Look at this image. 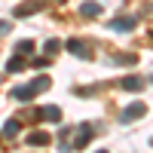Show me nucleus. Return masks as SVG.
Returning <instances> with one entry per match:
<instances>
[{
    "instance_id": "obj_1",
    "label": "nucleus",
    "mask_w": 153,
    "mask_h": 153,
    "mask_svg": "<svg viewBox=\"0 0 153 153\" xmlns=\"http://www.w3.org/2000/svg\"><path fill=\"white\" fill-rule=\"evenodd\" d=\"M71 138H74V150H83V147H89V141H92V126L89 123H83V126H76V129H71Z\"/></svg>"
},
{
    "instance_id": "obj_2",
    "label": "nucleus",
    "mask_w": 153,
    "mask_h": 153,
    "mask_svg": "<svg viewBox=\"0 0 153 153\" xmlns=\"http://www.w3.org/2000/svg\"><path fill=\"white\" fill-rule=\"evenodd\" d=\"M68 52H71V55H76V58H83V61H89V58L95 55V49L89 46L86 40H68Z\"/></svg>"
},
{
    "instance_id": "obj_3",
    "label": "nucleus",
    "mask_w": 153,
    "mask_h": 153,
    "mask_svg": "<svg viewBox=\"0 0 153 153\" xmlns=\"http://www.w3.org/2000/svg\"><path fill=\"white\" fill-rule=\"evenodd\" d=\"M43 6H46V0H25V3L16 6L12 16H16V19H28V16H34V12H40Z\"/></svg>"
},
{
    "instance_id": "obj_4",
    "label": "nucleus",
    "mask_w": 153,
    "mask_h": 153,
    "mask_svg": "<svg viewBox=\"0 0 153 153\" xmlns=\"http://www.w3.org/2000/svg\"><path fill=\"white\" fill-rule=\"evenodd\" d=\"M147 113V104H141V101H135V104H129L123 113H120V123H135V120H141Z\"/></svg>"
},
{
    "instance_id": "obj_5",
    "label": "nucleus",
    "mask_w": 153,
    "mask_h": 153,
    "mask_svg": "<svg viewBox=\"0 0 153 153\" xmlns=\"http://www.w3.org/2000/svg\"><path fill=\"white\" fill-rule=\"evenodd\" d=\"M34 117H37V120H46V123H61V110H58L55 104H49V107H40Z\"/></svg>"
},
{
    "instance_id": "obj_6",
    "label": "nucleus",
    "mask_w": 153,
    "mask_h": 153,
    "mask_svg": "<svg viewBox=\"0 0 153 153\" xmlns=\"http://www.w3.org/2000/svg\"><path fill=\"white\" fill-rule=\"evenodd\" d=\"M80 16H83V19L101 16V3H98V0H86V3H80Z\"/></svg>"
},
{
    "instance_id": "obj_7",
    "label": "nucleus",
    "mask_w": 153,
    "mask_h": 153,
    "mask_svg": "<svg viewBox=\"0 0 153 153\" xmlns=\"http://www.w3.org/2000/svg\"><path fill=\"white\" fill-rule=\"evenodd\" d=\"M135 25H138V19L123 16V19H113V22H110V28H113V31H135Z\"/></svg>"
},
{
    "instance_id": "obj_8",
    "label": "nucleus",
    "mask_w": 153,
    "mask_h": 153,
    "mask_svg": "<svg viewBox=\"0 0 153 153\" xmlns=\"http://www.w3.org/2000/svg\"><path fill=\"white\" fill-rule=\"evenodd\" d=\"M28 65H31V61H25V55H12V58L6 61V74H22Z\"/></svg>"
},
{
    "instance_id": "obj_9",
    "label": "nucleus",
    "mask_w": 153,
    "mask_h": 153,
    "mask_svg": "<svg viewBox=\"0 0 153 153\" xmlns=\"http://www.w3.org/2000/svg\"><path fill=\"white\" fill-rule=\"evenodd\" d=\"M37 95V89L28 83V86H16V89H12V98H16V101H31Z\"/></svg>"
},
{
    "instance_id": "obj_10",
    "label": "nucleus",
    "mask_w": 153,
    "mask_h": 153,
    "mask_svg": "<svg viewBox=\"0 0 153 153\" xmlns=\"http://www.w3.org/2000/svg\"><path fill=\"white\" fill-rule=\"evenodd\" d=\"M25 141H28V144H31V147H46V144H49V141H52V138H49V135H46V132H40V129H37V132H31V135H28V138H25Z\"/></svg>"
},
{
    "instance_id": "obj_11",
    "label": "nucleus",
    "mask_w": 153,
    "mask_h": 153,
    "mask_svg": "<svg viewBox=\"0 0 153 153\" xmlns=\"http://www.w3.org/2000/svg\"><path fill=\"white\" fill-rule=\"evenodd\" d=\"M123 89H126V92H141V89H144V76H126Z\"/></svg>"
},
{
    "instance_id": "obj_12",
    "label": "nucleus",
    "mask_w": 153,
    "mask_h": 153,
    "mask_svg": "<svg viewBox=\"0 0 153 153\" xmlns=\"http://www.w3.org/2000/svg\"><path fill=\"white\" fill-rule=\"evenodd\" d=\"M16 55H34V40H19L16 43Z\"/></svg>"
},
{
    "instance_id": "obj_13",
    "label": "nucleus",
    "mask_w": 153,
    "mask_h": 153,
    "mask_svg": "<svg viewBox=\"0 0 153 153\" xmlns=\"http://www.w3.org/2000/svg\"><path fill=\"white\" fill-rule=\"evenodd\" d=\"M31 86L37 89V92H46V89H49V76H46V74H40L37 80H31Z\"/></svg>"
},
{
    "instance_id": "obj_14",
    "label": "nucleus",
    "mask_w": 153,
    "mask_h": 153,
    "mask_svg": "<svg viewBox=\"0 0 153 153\" xmlns=\"http://www.w3.org/2000/svg\"><path fill=\"white\" fill-rule=\"evenodd\" d=\"M19 132H22V123H19V120H6L3 135H19Z\"/></svg>"
},
{
    "instance_id": "obj_15",
    "label": "nucleus",
    "mask_w": 153,
    "mask_h": 153,
    "mask_svg": "<svg viewBox=\"0 0 153 153\" xmlns=\"http://www.w3.org/2000/svg\"><path fill=\"white\" fill-rule=\"evenodd\" d=\"M58 49H61V43H58V40H46V55H49V58L58 55Z\"/></svg>"
},
{
    "instance_id": "obj_16",
    "label": "nucleus",
    "mask_w": 153,
    "mask_h": 153,
    "mask_svg": "<svg viewBox=\"0 0 153 153\" xmlns=\"http://www.w3.org/2000/svg\"><path fill=\"white\" fill-rule=\"evenodd\" d=\"M46 65H49V55H43V58H34V61H31V68H37V71H43Z\"/></svg>"
},
{
    "instance_id": "obj_17",
    "label": "nucleus",
    "mask_w": 153,
    "mask_h": 153,
    "mask_svg": "<svg viewBox=\"0 0 153 153\" xmlns=\"http://www.w3.org/2000/svg\"><path fill=\"white\" fill-rule=\"evenodd\" d=\"M6 31H9V25H6V22H0V34H6Z\"/></svg>"
},
{
    "instance_id": "obj_18",
    "label": "nucleus",
    "mask_w": 153,
    "mask_h": 153,
    "mask_svg": "<svg viewBox=\"0 0 153 153\" xmlns=\"http://www.w3.org/2000/svg\"><path fill=\"white\" fill-rule=\"evenodd\" d=\"M98 153H107V150H98Z\"/></svg>"
}]
</instances>
